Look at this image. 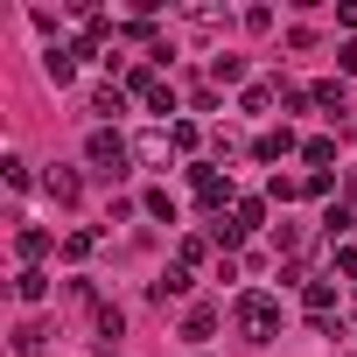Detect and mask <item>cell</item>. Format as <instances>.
I'll return each instance as SVG.
<instances>
[{
  "instance_id": "6da1fadb",
  "label": "cell",
  "mask_w": 357,
  "mask_h": 357,
  "mask_svg": "<svg viewBox=\"0 0 357 357\" xmlns=\"http://www.w3.org/2000/svg\"><path fill=\"white\" fill-rule=\"evenodd\" d=\"M231 322H238L245 343H273V336H280V301L259 294V287H245V294L231 301Z\"/></svg>"
},
{
  "instance_id": "7a4b0ae2",
  "label": "cell",
  "mask_w": 357,
  "mask_h": 357,
  "mask_svg": "<svg viewBox=\"0 0 357 357\" xmlns=\"http://www.w3.org/2000/svg\"><path fill=\"white\" fill-rule=\"evenodd\" d=\"M84 161L105 175V183H119V175H126V161H133V147L119 140V126H98V133L84 140Z\"/></svg>"
},
{
  "instance_id": "3957f363",
  "label": "cell",
  "mask_w": 357,
  "mask_h": 357,
  "mask_svg": "<svg viewBox=\"0 0 357 357\" xmlns=\"http://www.w3.org/2000/svg\"><path fill=\"white\" fill-rule=\"evenodd\" d=\"M126 91H133V98H147V105H154L161 119L175 112V84H168V77H161L154 63H140V70H126Z\"/></svg>"
},
{
  "instance_id": "277c9868",
  "label": "cell",
  "mask_w": 357,
  "mask_h": 357,
  "mask_svg": "<svg viewBox=\"0 0 357 357\" xmlns=\"http://www.w3.org/2000/svg\"><path fill=\"white\" fill-rule=\"evenodd\" d=\"M190 183H197V197H204L211 211H225V204H238V197H231V175H218L211 161H197V168H190Z\"/></svg>"
},
{
  "instance_id": "5b68a950",
  "label": "cell",
  "mask_w": 357,
  "mask_h": 357,
  "mask_svg": "<svg viewBox=\"0 0 357 357\" xmlns=\"http://www.w3.org/2000/svg\"><path fill=\"white\" fill-rule=\"evenodd\" d=\"M133 161H147V168H168V161H175V133H168V126L140 133V140H133Z\"/></svg>"
},
{
  "instance_id": "8992f818",
  "label": "cell",
  "mask_w": 357,
  "mask_h": 357,
  "mask_svg": "<svg viewBox=\"0 0 357 357\" xmlns=\"http://www.w3.org/2000/svg\"><path fill=\"white\" fill-rule=\"evenodd\" d=\"M301 308H308V322L329 336V308H336V287H329V280H308V287H301Z\"/></svg>"
},
{
  "instance_id": "52a82bcc",
  "label": "cell",
  "mask_w": 357,
  "mask_h": 357,
  "mask_svg": "<svg viewBox=\"0 0 357 357\" xmlns=\"http://www.w3.org/2000/svg\"><path fill=\"white\" fill-rule=\"evenodd\" d=\"M43 77H50V84L63 91V84L77 77V50H63V43H50V50H43Z\"/></svg>"
},
{
  "instance_id": "ba28073f",
  "label": "cell",
  "mask_w": 357,
  "mask_h": 357,
  "mask_svg": "<svg viewBox=\"0 0 357 357\" xmlns=\"http://www.w3.org/2000/svg\"><path fill=\"white\" fill-rule=\"evenodd\" d=\"M43 190H50L56 204H77V197H84V175H77V168H50V175H43Z\"/></svg>"
},
{
  "instance_id": "9c48e42d",
  "label": "cell",
  "mask_w": 357,
  "mask_h": 357,
  "mask_svg": "<svg viewBox=\"0 0 357 357\" xmlns=\"http://www.w3.org/2000/svg\"><path fill=\"white\" fill-rule=\"evenodd\" d=\"M126 98H133V91H126V84H98V91H91V112H98V119H105V126H112V119H119V112H126Z\"/></svg>"
},
{
  "instance_id": "30bf717a",
  "label": "cell",
  "mask_w": 357,
  "mask_h": 357,
  "mask_svg": "<svg viewBox=\"0 0 357 357\" xmlns=\"http://www.w3.org/2000/svg\"><path fill=\"white\" fill-rule=\"evenodd\" d=\"M294 147H301V140H294V126H273V133H259V140H252V154H259V161H280V154H294Z\"/></svg>"
},
{
  "instance_id": "8fae6325",
  "label": "cell",
  "mask_w": 357,
  "mask_h": 357,
  "mask_svg": "<svg viewBox=\"0 0 357 357\" xmlns=\"http://www.w3.org/2000/svg\"><path fill=\"white\" fill-rule=\"evenodd\" d=\"M15 301H29V308L50 301V273H43V266H22V273H15Z\"/></svg>"
},
{
  "instance_id": "7c38bea8",
  "label": "cell",
  "mask_w": 357,
  "mask_h": 357,
  "mask_svg": "<svg viewBox=\"0 0 357 357\" xmlns=\"http://www.w3.org/2000/svg\"><path fill=\"white\" fill-rule=\"evenodd\" d=\"M147 294H154V301H183V294H190V266L175 259V266H168V273H161V280H154Z\"/></svg>"
},
{
  "instance_id": "4fadbf2b",
  "label": "cell",
  "mask_w": 357,
  "mask_h": 357,
  "mask_svg": "<svg viewBox=\"0 0 357 357\" xmlns=\"http://www.w3.org/2000/svg\"><path fill=\"white\" fill-rule=\"evenodd\" d=\"M301 161H308L315 175H329V161H336V133H315V140H301Z\"/></svg>"
},
{
  "instance_id": "5bb4252c",
  "label": "cell",
  "mask_w": 357,
  "mask_h": 357,
  "mask_svg": "<svg viewBox=\"0 0 357 357\" xmlns=\"http://www.w3.org/2000/svg\"><path fill=\"white\" fill-rule=\"evenodd\" d=\"M15 252H22V266H36V259L50 252V231H43V225H22V231H15Z\"/></svg>"
},
{
  "instance_id": "9a60e30c",
  "label": "cell",
  "mask_w": 357,
  "mask_h": 357,
  "mask_svg": "<svg viewBox=\"0 0 357 357\" xmlns=\"http://www.w3.org/2000/svg\"><path fill=\"white\" fill-rule=\"evenodd\" d=\"M211 329H218V301H197V308L183 315V336H190V343H204Z\"/></svg>"
},
{
  "instance_id": "2e32d148",
  "label": "cell",
  "mask_w": 357,
  "mask_h": 357,
  "mask_svg": "<svg viewBox=\"0 0 357 357\" xmlns=\"http://www.w3.org/2000/svg\"><path fill=\"white\" fill-rule=\"evenodd\" d=\"M119 336H126V315L105 301V308H98V357H105V350H119Z\"/></svg>"
},
{
  "instance_id": "e0dca14e",
  "label": "cell",
  "mask_w": 357,
  "mask_h": 357,
  "mask_svg": "<svg viewBox=\"0 0 357 357\" xmlns=\"http://www.w3.org/2000/svg\"><path fill=\"white\" fill-rule=\"evenodd\" d=\"M15 350H22V357H43V350H50V322H36V315H29V322L15 329Z\"/></svg>"
},
{
  "instance_id": "ac0fdd59",
  "label": "cell",
  "mask_w": 357,
  "mask_h": 357,
  "mask_svg": "<svg viewBox=\"0 0 357 357\" xmlns=\"http://www.w3.org/2000/svg\"><path fill=\"white\" fill-rule=\"evenodd\" d=\"M231 225H238V231L252 238V231L266 225V204H259V197H238V204H231Z\"/></svg>"
},
{
  "instance_id": "d6986e66",
  "label": "cell",
  "mask_w": 357,
  "mask_h": 357,
  "mask_svg": "<svg viewBox=\"0 0 357 357\" xmlns=\"http://www.w3.org/2000/svg\"><path fill=\"white\" fill-rule=\"evenodd\" d=\"M273 98H280V84H245V91H238V112H266Z\"/></svg>"
},
{
  "instance_id": "ffe728a7",
  "label": "cell",
  "mask_w": 357,
  "mask_h": 357,
  "mask_svg": "<svg viewBox=\"0 0 357 357\" xmlns=\"http://www.w3.org/2000/svg\"><path fill=\"white\" fill-rule=\"evenodd\" d=\"M245 77V56H211V84H238Z\"/></svg>"
},
{
  "instance_id": "44dd1931",
  "label": "cell",
  "mask_w": 357,
  "mask_h": 357,
  "mask_svg": "<svg viewBox=\"0 0 357 357\" xmlns=\"http://www.w3.org/2000/svg\"><path fill=\"white\" fill-rule=\"evenodd\" d=\"M315 105L336 119V112H343V84H336V77H322V84H315Z\"/></svg>"
},
{
  "instance_id": "7402d4cb",
  "label": "cell",
  "mask_w": 357,
  "mask_h": 357,
  "mask_svg": "<svg viewBox=\"0 0 357 357\" xmlns=\"http://www.w3.org/2000/svg\"><path fill=\"white\" fill-rule=\"evenodd\" d=\"M91 245H98L91 231H70V238H63V259H70V266H84V259H91Z\"/></svg>"
},
{
  "instance_id": "603a6c76",
  "label": "cell",
  "mask_w": 357,
  "mask_h": 357,
  "mask_svg": "<svg viewBox=\"0 0 357 357\" xmlns=\"http://www.w3.org/2000/svg\"><path fill=\"white\" fill-rule=\"evenodd\" d=\"M168 133H175V154H197V140H204L190 119H168Z\"/></svg>"
},
{
  "instance_id": "cb8c5ba5",
  "label": "cell",
  "mask_w": 357,
  "mask_h": 357,
  "mask_svg": "<svg viewBox=\"0 0 357 357\" xmlns=\"http://www.w3.org/2000/svg\"><path fill=\"white\" fill-rule=\"evenodd\" d=\"M0 175H8V190H29V161H22V154L0 161Z\"/></svg>"
},
{
  "instance_id": "d4e9b609",
  "label": "cell",
  "mask_w": 357,
  "mask_h": 357,
  "mask_svg": "<svg viewBox=\"0 0 357 357\" xmlns=\"http://www.w3.org/2000/svg\"><path fill=\"white\" fill-rule=\"evenodd\" d=\"M266 197H273V204H294V197H301V183H294V175H273Z\"/></svg>"
},
{
  "instance_id": "484cf974",
  "label": "cell",
  "mask_w": 357,
  "mask_h": 357,
  "mask_svg": "<svg viewBox=\"0 0 357 357\" xmlns=\"http://www.w3.org/2000/svg\"><path fill=\"white\" fill-rule=\"evenodd\" d=\"M322 225H329V245H336V238H350V231H357V218H350V211H329V218H322Z\"/></svg>"
},
{
  "instance_id": "4316f807",
  "label": "cell",
  "mask_w": 357,
  "mask_h": 357,
  "mask_svg": "<svg viewBox=\"0 0 357 357\" xmlns=\"http://www.w3.org/2000/svg\"><path fill=\"white\" fill-rule=\"evenodd\" d=\"M147 211H154V218H168V225H175V197H168V190H147Z\"/></svg>"
},
{
  "instance_id": "83f0119b",
  "label": "cell",
  "mask_w": 357,
  "mask_h": 357,
  "mask_svg": "<svg viewBox=\"0 0 357 357\" xmlns=\"http://www.w3.org/2000/svg\"><path fill=\"white\" fill-rule=\"evenodd\" d=\"M336 273H343V280H357V245H336Z\"/></svg>"
},
{
  "instance_id": "f1b7e54d",
  "label": "cell",
  "mask_w": 357,
  "mask_h": 357,
  "mask_svg": "<svg viewBox=\"0 0 357 357\" xmlns=\"http://www.w3.org/2000/svg\"><path fill=\"white\" fill-rule=\"evenodd\" d=\"M336 70H343V77H357V43H343V50H336Z\"/></svg>"
},
{
  "instance_id": "f546056e",
  "label": "cell",
  "mask_w": 357,
  "mask_h": 357,
  "mask_svg": "<svg viewBox=\"0 0 357 357\" xmlns=\"http://www.w3.org/2000/svg\"><path fill=\"white\" fill-rule=\"evenodd\" d=\"M336 22H343V29H357V0H343V8H336Z\"/></svg>"
}]
</instances>
